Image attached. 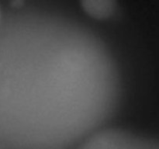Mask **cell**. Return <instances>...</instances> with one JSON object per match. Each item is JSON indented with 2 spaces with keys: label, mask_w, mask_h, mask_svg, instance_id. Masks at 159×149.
Instances as JSON below:
<instances>
[{
  "label": "cell",
  "mask_w": 159,
  "mask_h": 149,
  "mask_svg": "<svg viewBox=\"0 0 159 149\" xmlns=\"http://www.w3.org/2000/svg\"><path fill=\"white\" fill-rule=\"evenodd\" d=\"M5 40L0 149H77L113 125L122 68L83 16L49 3L17 6Z\"/></svg>",
  "instance_id": "obj_1"
},
{
  "label": "cell",
  "mask_w": 159,
  "mask_h": 149,
  "mask_svg": "<svg viewBox=\"0 0 159 149\" xmlns=\"http://www.w3.org/2000/svg\"><path fill=\"white\" fill-rule=\"evenodd\" d=\"M77 149H159V141L112 125L93 134Z\"/></svg>",
  "instance_id": "obj_2"
},
{
  "label": "cell",
  "mask_w": 159,
  "mask_h": 149,
  "mask_svg": "<svg viewBox=\"0 0 159 149\" xmlns=\"http://www.w3.org/2000/svg\"><path fill=\"white\" fill-rule=\"evenodd\" d=\"M82 10L90 18L106 20L113 16L117 7L114 2L108 0H90L84 2Z\"/></svg>",
  "instance_id": "obj_3"
},
{
  "label": "cell",
  "mask_w": 159,
  "mask_h": 149,
  "mask_svg": "<svg viewBox=\"0 0 159 149\" xmlns=\"http://www.w3.org/2000/svg\"><path fill=\"white\" fill-rule=\"evenodd\" d=\"M0 23H1V12H0Z\"/></svg>",
  "instance_id": "obj_4"
}]
</instances>
